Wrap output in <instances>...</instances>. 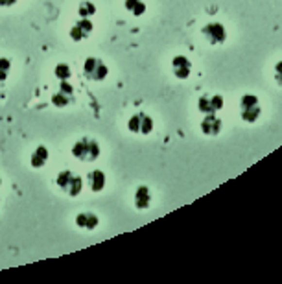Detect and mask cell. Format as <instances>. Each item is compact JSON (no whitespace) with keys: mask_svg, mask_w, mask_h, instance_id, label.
<instances>
[{"mask_svg":"<svg viewBox=\"0 0 282 284\" xmlns=\"http://www.w3.org/2000/svg\"><path fill=\"white\" fill-rule=\"evenodd\" d=\"M98 216L94 214V212H80L78 216H76V225L78 227H82V229H87V231H92L98 227Z\"/></svg>","mask_w":282,"mask_h":284,"instance_id":"obj_9","label":"cell"},{"mask_svg":"<svg viewBox=\"0 0 282 284\" xmlns=\"http://www.w3.org/2000/svg\"><path fill=\"white\" fill-rule=\"evenodd\" d=\"M82 188H83V179L80 175H72V179L65 186V194H68L70 198H76V196H80Z\"/></svg>","mask_w":282,"mask_h":284,"instance_id":"obj_14","label":"cell"},{"mask_svg":"<svg viewBox=\"0 0 282 284\" xmlns=\"http://www.w3.org/2000/svg\"><path fill=\"white\" fill-rule=\"evenodd\" d=\"M72 175L74 174L70 172V170H63V172H59V174H57V179H55V181H57V186H59L61 190H65V186H66L68 181L72 179Z\"/></svg>","mask_w":282,"mask_h":284,"instance_id":"obj_18","label":"cell"},{"mask_svg":"<svg viewBox=\"0 0 282 284\" xmlns=\"http://www.w3.org/2000/svg\"><path fill=\"white\" fill-rule=\"evenodd\" d=\"M83 74H85V78H89L92 82H101V80L107 78L109 68L98 57H87L85 63H83Z\"/></svg>","mask_w":282,"mask_h":284,"instance_id":"obj_2","label":"cell"},{"mask_svg":"<svg viewBox=\"0 0 282 284\" xmlns=\"http://www.w3.org/2000/svg\"><path fill=\"white\" fill-rule=\"evenodd\" d=\"M221 107H223V96H219V94H203L198 100V109L205 115L216 113Z\"/></svg>","mask_w":282,"mask_h":284,"instance_id":"obj_6","label":"cell"},{"mask_svg":"<svg viewBox=\"0 0 282 284\" xmlns=\"http://www.w3.org/2000/svg\"><path fill=\"white\" fill-rule=\"evenodd\" d=\"M275 82L279 83V85H282V61H279V63L275 65Z\"/></svg>","mask_w":282,"mask_h":284,"instance_id":"obj_22","label":"cell"},{"mask_svg":"<svg viewBox=\"0 0 282 284\" xmlns=\"http://www.w3.org/2000/svg\"><path fill=\"white\" fill-rule=\"evenodd\" d=\"M8 74H9V70H0V82H6Z\"/></svg>","mask_w":282,"mask_h":284,"instance_id":"obj_25","label":"cell"},{"mask_svg":"<svg viewBox=\"0 0 282 284\" xmlns=\"http://www.w3.org/2000/svg\"><path fill=\"white\" fill-rule=\"evenodd\" d=\"M78 13H80V17H92L94 13H96V6L89 2V0H85L80 4V8H78Z\"/></svg>","mask_w":282,"mask_h":284,"instance_id":"obj_16","label":"cell"},{"mask_svg":"<svg viewBox=\"0 0 282 284\" xmlns=\"http://www.w3.org/2000/svg\"><path fill=\"white\" fill-rule=\"evenodd\" d=\"M128 129L135 135H149L151 129H153V120L144 113H137V115H133L129 118Z\"/></svg>","mask_w":282,"mask_h":284,"instance_id":"obj_4","label":"cell"},{"mask_svg":"<svg viewBox=\"0 0 282 284\" xmlns=\"http://www.w3.org/2000/svg\"><path fill=\"white\" fill-rule=\"evenodd\" d=\"M87 181H89V186H91L92 192H101V190L105 188L107 177H105V174H103L101 170H92V172H89V175H87Z\"/></svg>","mask_w":282,"mask_h":284,"instance_id":"obj_10","label":"cell"},{"mask_svg":"<svg viewBox=\"0 0 282 284\" xmlns=\"http://www.w3.org/2000/svg\"><path fill=\"white\" fill-rule=\"evenodd\" d=\"M76 24L80 26V30H82V32L87 37H89V33H91L92 30H94V24H92V20L89 17H82L80 20H78V22H76Z\"/></svg>","mask_w":282,"mask_h":284,"instance_id":"obj_19","label":"cell"},{"mask_svg":"<svg viewBox=\"0 0 282 284\" xmlns=\"http://www.w3.org/2000/svg\"><path fill=\"white\" fill-rule=\"evenodd\" d=\"M54 76L61 82V80H68L70 76H72V70H70V67L66 63H57L54 68Z\"/></svg>","mask_w":282,"mask_h":284,"instance_id":"obj_15","label":"cell"},{"mask_svg":"<svg viewBox=\"0 0 282 284\" xmlns=\"http://www.w3.org/2000/svg\"><path fill=\"white\" fill-rule=\"evenodd\" d=\"M0 186H2V179H0Z\"/></svg>","mask_w":282,"mask_h":284,"instance_id":"obj_26","label":"cell"},{"mask_svg":"<svg viewBox=\"0 0 282 284\" xmlns=\"http://www.w3.org/2000/svg\"><path fill=\"white\" fill-rule=\"evenodd\" d=\"M48 157H50V153H48L46 146H37L35 151L32 153L30 163H32V166H33V168H43V166L46 165V161H48Z\"/></svg>","mask_w":282,"mask_h":284,"instance_id":"obj_12","label":"cell"},{"mask_svg":"<svg viewBox=\"0 0 282 284\" xmlns=\"http://www.w3.org/2000/svg\"><path fill=\"white\" fill-rule=\"evenodd\" d=\"M260 101L255 94H246L240 100V115L246 122H256V118L260 117Z\"/></svg>","mask_w":282,"mask_h":284,"instance_id":"obj_3","label":"cell"},{"mask_svg":"<svg viewBox=\"0 0 282 284\" xmlns=\"http://www.w3.org/2000/svg\"><path fill=\"white\" fill-rule=\"evenodd\" d=\"M72 155L80 161H96L100 157V144L94 138L85 137L74 144Z\"/></svg>","mask_w":282,"mask_h":284,"instance_id":"obj_1","label":"cell"},{"mask_svg":"<svg viewBox=\"0 0 282 284\" xmlns=\"http://www.w3.org/2000/svg\"><path fill=\"white\" fill-rule=\"evenodd\" d=\"M52 103H54L55 107H59V109H61V107H66V105L70 103V96L61 91L55 92L54 96H52Z\"/></svg>","mask_w":282,"mask_h":284,"instance_id":"obj_17","label":"cell"},{"mask_svg":"<svg viewBox=\"0 0 282 284\" xmlns=\"http://www.w3.org/2000/svg\"><path fill=\"white\" fill-rule=\"evenodd\" d=\"M124 8L128 9L133 17H140L146 13V4L142 0H124Z\"/></svg>","mask_w":282,"mask_h":284,"instance_id":"obj_13","label":"cell"},{"mask_svg":"<svg viewBox=\"0 0 282 284\" xmlns=\"http://www.w3.org/2000/svg\"><path fill=\"white\" fill-rule=\"evenodd\" d=\"M190 70H192V63L188 61V57H184V55H175L172 59V72L175 78L186 80V78L190 76Z\"/></svg>","mask_w":282,"mask_h":284,"instance_id":"obj_7","label":"cell"},{"mask_svg":"<svg viewBox=\"0 0 282 284\" xmlns=\"http://www.w3.org/2000/svg\"><path fill=\"white\" fill-rule=\"evenodd\" d=\"M201 33L205 35V39L209 41L210 45H221L227 39V32H225L223 24H219V22H210V24H207V26L201 30Z\"/></svg>","mask_w":282,"mask_h":284,"instance_id":"obj_5","label":"cell"},{"mask_svg":"<svg viewBox=\"0 0 282 284\" xmlns=\"http://www.w3.org/2000/svg\"><path fill=\"white\" fill-rule=\"evenodd\" d=\"M151 205V192L148 186H138L135 192V207L138 211H146Z\"/></svg>","mask_w":282,"mask_h":284,"instance_id":"obj_11","label":"cell"},{"mask_svg":"<svg viewBox=\"0 0 282 284\" xmlns=\"http://www.w3.org/2000/svg\"><path fill=\"white\" fill-rule=\"evenodd\" d=\"M9 68H11V61L6 59V57H2L0 59V70H9Z\"/></svg>","mask_w":282,"mask_h":284,"instance_id":"obj_23","label":"cell"},{"mask_svg":"<svg viewBox=\"0 0 282 284\" xmlns=\"http://www.w3.org/2000/svg\"><path fill=\"white\" fill-rule=\"evenodd\" d=\"M201 131H203L207 137H216L219 131H221V120L216 117V113L205 115V118L201 122Z\"/></svg>","mask_w":282,"mask_h":284,"instance_id":"obj_8","label":"cell"},{"mask_svg":"<svg viewBox=\"0 0 282 284\" xmlns=\"http://www.w3.org/2000/svg\"><path fill=\"white\" fill-rule=\"evenodd\" d=\"M13 4H17V0H0V6H6V8L13 6Z\"/></svg>","mask_w":282,"mask_h":284,"instance_id":"obj_24","label":"cell"},{"mask_svg":"<svg viewBox=\"0 0 282 284\" xmlns=\"http://www.w3.org/2000/svg\"><path fill=\"white\" fill-rule=\"evenodd\" d=\"M85 37H87V35H85L82 30H80V26H78V24H74V26L70 28V39H72V41L80 43V41H83Z\"/></svg>","mask_w":282,"mask_h":284,"instance_id":"obj_20","label":"cell"},{"mask_svg":"<svg viewBox=\"0 0 282 284\" xmlns=\"http://www.w3.org/2000/svg\"><path fill=\"white\" fill-rule=\"evenodd\" d=\"M59 91L65 92V94H68V96H72L74 87L68 83V80H61V82H59Z\"/></svg>","mask_w":282,"mask_h":284,"instance_id":"obj_21","label":"cell"}]
</instances>
